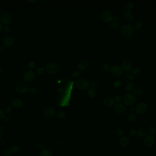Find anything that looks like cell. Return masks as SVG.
Instances as JSON below:
<instances>
[{
	"label": "cell",
	"instance_id": "obj_1",
	"mask_svg": "<svg viewBox=\"0 0 156 156\" xmlns=\"http://www.w3.org/2000/svg\"><path fill=\"white\" fill-rule=\"evenodd\" d=\"M120 31L122 35L126 38L132 37L135 33L133 26L129 24H126L122 26Z\"/></svg>",
	"mask_w": 156,
	"mask_h": 156
},
{
	"label": "cell",
	"instance_id": "obj_2",
	"mask_svg": "<svg viewBox=\"0 0 156 156\" xmlns=\"http://www.w3.org/2000/svg\"><path fill=\"white\" fill-rule=\"evenodd\" d=\"M75 85L80 90H85L89 87L90 82L86 78L84 77H80L75 81Z\"/></svg>",
	"mask_w": 156,
	"mask_h": 156
},
{
	"label": "cell",
	"instance_id": "obj_3",
	"mask_svg": "<svg viewBox=\"0 0 156 156\" xmlns=\"http://www.w3.org/2000/svg\"><path fill=\"white\" fill-rule=\"evenodd\" d=\"M123 102L125 105L128 106H131L135 104L136 102V98L133 94L128 93L124 95Z\"/></svg>",
	"mask_w": 156,
	"mask_h": 156
},
{
	"label": "cell",
	"instance_id": "obj_4",
	"mask_svg": "<svg viewBox=\"0 0 156 156\" xmlns=\"http://www.w3.org/2000/svg\"><path fill=\"white\" fill-rule=\"evenodd\" d=\"M113 17L112 13L108 10H104L101 14V19L105 23L111 22L113 19Z\"/></svg>",
	"mask_w": 156,
	"mask_h": 156
},
{
	"label": "cell",
	"instance_id": "obj_5",
	"mask_svg": "<svg viewBox=\"0 0 156 156\" xmlns=\"http://www.w3.org/2000/svg\"><path fill=\"white\" fill-rule=\"evenodd\" d=\"M59 67L57 63L52 62L46 66V70L48 74L54 75L57 73L59 71Z\"/></svg>",
	"mask_w": 156,
	"mask_h": 156
},
{
	"label": "cell",
	"instance_id": "obj_6",
	"mask_svg": "<svg viewBox=\"0 0 156 156\" xmlns=\"http://www.w3.org/2000/svg\"><path fill=\"white\" fill-rule=\"evenodd\" d=\"M35 73L34 71H28L24 73L23 78L24 81L27 82H33L35 79Z\"/></svg>",
	"mask_w": 156,
	"mask_h": 156
},
{
	"label": "cell",
	"instance_id": "obj_7",
	"mask_svg": "<svg viewBox=\"0 0 156 156\" xmlns=\"http://www.w3.org/2000/svg\"><path fill=\"white\" fill-rule=\"evenodd\" d=\"M110 71L112 74L116 77L121 76L123 73V69L119 65H114L111 68Z\"/></svg>",
	"mask_w": 156,
	"mask_h": 156
},
{
	"label": "cell",
	"instance_id": "obj_8",
	"mask_svg": "<svg viewBox=\"0 0 156 156\" xmlns=\"http://www.w3.org/2000/svg\"><path fill=\"white\" fill-rule=\"evenodd\" d=\"M11 16L8 13L4 12L0 15V22L4 25H7L11 22Z\"/></svg>",
	"mask_w": 156,
	"mask_h": 156
},
{
	"label": "cell",
	"instance_id": "obj_9",
	"mask_svg": "<svg viewBox=\"0 0 156 156\" xmlns=\"http://www.w3.org/2000/svg\"><path fill=\"white\" fill-rule=\"evenodd\" d=\"M29 87L28 84L26 83H21L17 85L16 88V90L19 94H24L28 92Z\"/></svg>",
	"mask_w": 156,
	"mask_h": 156
},
{
	"label": "cell",
	"instance_id": "obj_10",
	"mask_svg": "<svg viewBox=\"0 0 156 156\" xmlns=\"http://www.w3.org/2000/svg\"><path fill=\"white\" fill-rule=\"evenodd\" d=\"M135 110L136 113L138 114H143L145 113L147 110V104L144 103H140L136 105L135 108Z\"/></svg>",
	"mask_w": 156,
	"mask_h": 156
},
{
	"label": "cell",
	"instance_id": "obj_11",
	"mask_svg": "<svg viewBox=\"0 0 156 156\" xmlns=\"http://www.w3.org/2000/svg\"><path fill=\"white\" fill-rule=\"evenodd\" d=\"M114 110L119 114L124 113L125 112V106L121 103H117L114 105Z\"/></svg>",
	"mask_w": 156,
	"mask_h": 156
},
{
	"label": "cell",
	"instance_id": "obj_12",
	"mask_svg": "<svg viewBox=\"0 0 156 156\" xmlns=\"http://www.w3.org/2000/svg\"><path fill=\"white\" fill-rule=\"evenodd\" d=\"M55 110L54 108L52 107H47L43 110V114L45 116L49 118H52L55 115Z\"/></svg>",
	"mask_w": 156,
	"mask_h": 156
},
{
	"label": "cell",
	"instance_id": "obj_13",
	"mask_svg": "<svg viewBox=\"0 0 156 156\" xmlns=\"http://www.w3.org/2000/svg\"><path fill=\"white\" fill-rule=\"evenodd\" d=\"M122 67L125 71H131L132 68V65L131 60L127 59L124 60L122 63Z\"/></svg>",
	"mask_w": 156,
	"mask_h": 156
},
{
	"label": "cell",
	"instance_id": "obj_14",
	"mask_svg": "<svg viewBox=\"0 0 156 156\" xmlns=\"http://www.w3.org/2000/svg\"><path fill=\"white\" fill-rule=\"evenodd\" d=\"M144 142L146 146L148 147H151L154 145L155 142V140L153 136H146L144 139Z\"/></svg>",
	"mask_w": 156,
	"mask_h": 156
},
{
	"label": "cell",
	"instance_id": "obj_15",
	"mask_svg": "<svg viewBox=\"0 0 156 156\" xmlns=\"http://www.w3.org/2000/svg\"><path fill=\"white\" fill-rule=\"evenodd\" d=\"M88 62L85 60H82L78 63L77 68L80 71H84L88 68Z\"/></svg>",
	"mask_w": 156,
	"mask_h": 156
},
{
	"label": "cell",
	"instance_id": "obj_16",
	"mask_svg": "<svg viewBox=\"0 0 156 156\" xmlns=\"http://www.w3.org/2000/svg\"><path fill=\"white\" fill-rule=\"evenodd\" d=\"M23 101L21 99H14L11 101V106L13 108H20L23 106Z\"/></svg>",
	"mask_w": 156,
	"mask_h": 156
},
{
	"label": "cell",
	"instance_id": "obj_17",
	"mask_svg": "<svg viewBox=\"0 0 156 156\" xmlns=\"http://www.w3.org/2000/svg\"><path fill=\"white\" fill-rule=\"evenodd\" d=\"M123 17L124 20L127 22H131L133 20V14L130 11L126 10L123 14Z\"/></svg>",
	"mask_w": 156,
	"mask_h": 156
},
{
	"label": "cell",
	"instance_id": "obj_18",
	"mask_svg": "<svg viewBox=\"0 0 156 156\" xmlns=\"http://www.w3.org/2000/svg\"><path fill=\"white\" fill-rule=\"evenodd\" d=\"M130 141L127 136H123L120 140V144L122 148H126L129 144Z\"/></svg>",
	"mask_w": 156,
	"mask_h": 156
},
{
	"label": "cell",
	"instance_id": "obj_19",
	"mask_svg": "<svg viewBox=\"0 0 156 156\" xmlns=\"http://www.w3.org/2000/svg\"><path fill=\"white\" fill-rule=\"evenodd\" d=\"M114 99L111 98H106L103 100L104 104L107 107H111L115 104Z\"/></svg>",
	"mask_w": 156,
	"mask_h": 156
},
{
	"label": "cell",
	"instance_id": "obj_20",
	"mask_svg": "<svg viewBox=\"0 0 156 156\" xmlns=\"http://www.w3.org/2000/svg\"><path fill=\"white\" fill-rule=\"evenodd\" d=\"M14 42V40L12 37L10 36H7L5 37L3 40V44L5 46H11Z\"/></svg>",
	"mask_w": 156,
	"mask_h": 156
},
{
	"label": "cell",
	"instance_id": "obj_21",
	"mask_svg": "<svg viewBox=\"0 0 156 156\" xmlns=\"http://www.w3.org/2000/svg\"><path fill=\"white\" fill-rule=\"evenodd\" d=\"M148 131L144 129H140L137 131V135L140 137H144L148 135Z\"/></svg>",
	"mask_w": 156,
	"mask_h": 156
},
{
	"label": "cell",
	"instance_id": "obj_22",
	"mask_svg": "<svg viewBox=\"0 0 156 156\" xmlns=\"http://www.w3.org/2000/svg\"><path fill=\"white\" fill-rule=\"evenodd\" d=\"M133 93L135 95L141 96L143 93V90L141 87H136L134 89Z\"/></svg>",
	"mask_w": 156,
	"mask_h": 156
},
{
	"label": "cell",
	"instance_id": "obj_23",
	"mask_svg": "<svg viewBox=\"0 0 156 156\" xmlns=\"http://www.w3.org/2000/svg\"><path fill=\"white\" fill-rule=\"evenodd\" d=\"M96 92L94 88H91L88 89V96L91 98H93L96 96Z\"/></svg>",
	"mask_w": 156,
	"mask_h": 156
},
{
	"label": "cell",
	"instance_id": "obj_24",
	"mask_svg": "<svg viewBox=\"0 0 156 156\" xmlns=\"http://www.w3.org/2000/svg\"><path fill=\"white\" fill-rule=\"evenodd\" d=\"M141 71L140 69L135 68H133L131 71V74L134 77H137V76H139L141 74Z\"/></svg>",
	"mask_w": 156,
	"mask_h": 156
},
{
	"label": "cell",
	"instance_id": "obj_25",
	"mask_svg": "<svg viewBox=\"0 0 156 156\" xmlns=\"http://www.w3.org/2000/svg\"><path fill=\"white\" fill-rule=\"evenodd\" d=\"M125 88L128 92H130L133 91L134 89V85L133 83L131 82H128L125 86Z\"/></svg>",
	"mask_w": 156,
	"mask_h": 156
},
{
	"label": "cell",
	"instance_id": "obj_26",
	"mask_svg": "<svg viewBox=\"0 0 156 156\" xmlns=\"http://www.w3.org/2000/svg\"><path fill=\"white\" fill-rule=\"evenodd\" d=\"M40 156H53L51 151L48 149H44L42 151Z\"/></svg>",
	"mask_w": 156,
	"mask_h": 156
},
{
	"label": "cell",
	"instance_id": "obj_27",
	"mask_svg": "<svg viewBox=\"0 0 156 156\" xmlns=\"http://www.w3.org/2000/svg\"><path fill=\"white\" fill-rule=\"evenodd\" d=\"M124 78L126 81H132L135 79V77L130 73H125L124 75Z\"/></svg>",
	"mask_w": 156,
	"mask_h": 156
},
{
	"label": "cell",
	"instance_id": "obj_28",
	"mask_svg": "<svg viewBox=\"0 0 156 156\" xmlns=\"http://www.w3.org/2000/svg\"><path fill=\"white\" fill-rule=\"evenodd\" d=\"M136 113L134 112L131 113L128 115V119L131 122H133L134 121H135L136 119Z\"/></svg>",
	"mask_w": 156,
	"mask_h": 156
},
{
	"label": "cell",
	"instance_id": "obj_29",
	"mask_svg": "<svg viewBox=\"0 0 156 156\" xmlns=\"http://www.w3.org/2000/svg\"><path fill=\"white\" fill-rule=\"evenodd\" d=\"M11 149L9 148H6L2 152V156H10L11 155Z\"/></svg>",
	"mask_w": 156,
	"mask_h": 156
},
{
	"label": "cell",
	"instance_id": "obj_30",
	"mask_svg": "<svg viewBox=\"0 0 156 156\" xmlns=\"http://www.w3.org/2000/svg\"><path fill=\"white\" fill-rule=\"evenodd\" d=\"M10 149L12 153H16L19 151V147L17 145H13L11 147Z\"/></svg>",
	"mask_w": 156,
	"mask_h": 156
},
{
	"label": "cell",
	"instance_id": "obj_31",
	"mask_svg": "<svg viewBox=\"0 0 156 156\" xmlns=\"http://www.w3.org/2000/svg\"><path fill=\"white\" fill-rule=\"evenodd\" d=\"M111 27L113 29L116 30L119 28V23L116 21H112L111 23Z\"/></svg>",
	"mask_w": 156,
	"mask_h": 156
},
{
	"label": "cell",
	"instance_id": "obj_32",
	"mask_svg": "<svg viewBox=\"0 0 156 156\" xmlns=\"http://www.w3.org/2000/svg\"><path fill=\"white\" fill-rule=\"evenodd\" d=\"M57 116L60 119H63L65 117V113L63 111H60L57 113Z\"/></svg>",
	"mask_w": 156,
	"mask_h": 156
},
{
	"label": "cell",
	"instance_id": "obj_33",
	"mask_svg": "<svg viewBox=\"0 0 156 156\" xmlns=\"http://www.w3.org/2000/svg\"><path fill=\"white\" fill-rule=\"evenodd\" d=\"M80 76V72L79 71H74L72 74V77L74 79H78Z\"/></svg>",
	"mask_w": 156,
	"mask_h": 156
},
{
	"label": "cell",
	"instance_id": "obj_34",
	"mask_svg": "<svg viewBox=\"0 0 156 156\" xmlns=\"http://www.w3.org/2000/svg\"><path fill=\"white\" fill-rule=\"evenodd\" d=\"M102 68L105 71H111V68L110 67V65L107 63H104L102 64Z\"/></svg>",
	"mask_w": 156,
	"mask_h": 156
},
{
	"label": "cell",
	"instance_id": "obj_35",
	"mask_svg": "<svg viewBox=\"0 0 156 156\" xmlns=\"http://www.w3.org/2000/svg\"><path fill=\"white\" fill-rule=\"evenodd\" d=\"M36 66V64L34 61L31 60V61H29L28 63V67L30 69L33 70V69H34V68H35Z\"/></svg>",
	"mask_w": 156,
	"mask_h": 156
},
{
	"label": "cell",
	"instance_id": "obj_36",
	"mask_svg": "<svg viewBox=\"0 0 156 156\" xmlns=\"http://www.w3.org/2000/svg\"><path fill=\"white\" fill-rule=\"evenodd\" d=\"M148 132L151 136H153L156 134V129H155V128L151 126L149 128Z\"/></svg>",
	"mask_w": 156,
	"mask_h": 156
},
{
	"label": "cell",
	"instance_id": "obj_37",
	"mask_svg": "<svg viewBox=\"0 0 156 156\" xmlns=\"http://www.w3.org/2000/svg\"><path fill=\"white\" fill-rule=\"evenodd\" d=\"M143 27V23L141 21H138L135 24V28L136 30H139L142 29Z\"/></svg>",
	"mask_w": 156,
	"mask_h": 156
},
{
	"label": "cell",
	"instance_id": "obj_38",
	"mask_svg": "<svg viewBox=\"0 0 156 156\" xmlns=\"http://www.w3.org/2000/svg\"><path fill=\"white\" fill-rule=\"evenodd\" d=\"M116 134L117 136L120 137H122L124 135V131L122 129L119 128L117 129L116 131Z\"/></svg>",
	"mask_w": 156,
	"mask_h": 156
},
{
	"label": "cell",
	"instance_id": "obj_39",
	"mask_svg": "<svg viewBox=\"0 0 156 156\" xmlns=\"http://www.w3.org/2000/svg\"><path fill=\"white\" fill-rule=\"evenodd\" d=\"M6 115L5 111L2 109L0 108V119H4L6 117Z\"/></svg>",
	"mask_w": 156,
	"mask_h": 156
},
{
	"label": "cell",
	"instance_id": "obj_40",
	"mask_svg": "<svg viewBox=\"0 0 156 156\" xmlns=\"http://www.w3.org/2000/svg\"><path fill=\"white\" fill-rule=\"evenodd\" d=\"M13 108L11 106H11L9 105L5 108V111L6 113L8 114V113H11L12 112V111H13Z\"/></svg>",
	"mask_w": 156,
	"mask_h": 156
},
{
	"label": "cell",
	"instance_id": "obj_41",
	"mask_svg": "<svg viewBox=\"0 0 156 156\" xmlns=\"http://www.w3.org/2000/svg\"><path fill=\"white\" fill-rule=\"evenodd\" d=\"M134 5L133 3L132 2H129L127 4V5H126V8L127 9V10L128 11H130L131 10H132V9L133 8Z\"/></svg>",
	"mask_w": 156,
	"mask_h": 156
},
{
	"label": "cell",
	"instance_id": "obj_42",
	"mask_svg": "<svg viewBox=\"0 0 156 156\" xmlns=\"http://www.w3.org/2000/svg\"><path fill=\"white\" fill-rule=\"evenodd\" d=\"M36 72H37V74L38 75H42L44 73L45 69L43 67H40L37 68Z\"/></svg>",
	"mask_w": 156,
	"mask_h": 156
},
{
	"label": "cell",
	"instance_id": "obj_43",
	"mask_svg": "<svg viewBox=\"0 0 156 156\" xmlns=\"http://www.w3.org/2000/svg\"><path fill=\"white\" fill-rule=\"evenodd\" d=\"M123 99V97L121 95H117L116 96V97L115 98V102L117 103H120V102H121L122 101V100Z\"/></svg>",
	"mask_w": 156,
	"mask_h": 156
},
{
	"label": "cell",
	"instance_id": "obj_44",
	"mask_svg": "<svg viewBox=\"0 0 156 156\" xmlns=\"http://www.w3.org/2000/svg\"><path fill=\"white\" fill-rule=\"evenodd\" d=\"M129 134L131 136H135L137 134V131L135 129H132L129 131Z\"/></svg>",
	"mask_w": 156,
	"mask_h": 156
},
{
	"label": "cell",
	"instance_id": "obj_45",
	"mask_svg": "<svg viewBox=\"0 0 156 156\" xmlns=\"http://www.w3.org/2000/svg\"><path fill=\"white\" fill-rule=\"evenodd\" d=\"M122 84V82L120 81H117L113 83V86L116 88H118Z\"/></svg>",
	"mask_w": 156,
	"mask_h": 156
},
{
	"label": "cell",
	"instance_id": "obj_46",
	"mask_svg": "<svg viewBox=\"0 0 156 156\" xmlns=\"http://www.w3.org/2000/svg\"><path fill=\"white\" fill-rule=\"evenodd\" d=\"M30 91L32 94H37L38 92L37 89L36 88H34V87H32V88H30Z\"/></svg>",
	"mask_w": 156,
	"mask_h": 156
},
{
	"label": "cell",
	"instance_id": "obj_47",
	"mask_svg": "<svg viewBox=\"0 0 156 156\" xmlns=\"http://www.w3.org/2000/svg\"><path fill=\"white\" fill-rule=\"evenodd\" d=\"M4 31L7 34H8L11 32V28L7 26H6L4 28Z\"/></svg>",
	"mask_w": 156,
	"mask_h": 156
},
{
	"label": "cell",
	"instance_id": "obj_48",
	"mask_svg": "<svg viewBox=\"0 0 156 156\" xmlns=\"http://www.w3.org/2000/svg\"><path fill=\"white\" fill-rule=\"evenodd\" d=\"M4 119V121L6 123H9L11 121V119L9 117L6 116Z\"/></svg>",
	"mask_w": 156,
	"mask_h": 156
},
{
	"label": "cell",
	"instance_id": "obj_49",
	"mask_svg": "<svg viewBox=\"0 0 156 156\" xmlns=\"http://www.w3.org/2000/svg\"><path fill=\"white\" fill-rule=\"evenodd\" d=\"M0 145L2 147H5L6 146V142H5L4 141H0Z\"/></svg>",
	"mask_w": 156,
	"mask_h": 156
},
{
	"label": "cell",
	"instance_id": "obj_50",
	"mask_svg": "<svg viewBox=\"0 0 156 156\" xmlns=\"http://www.w3.org/2000/svg\"><path fill=\"white\" fill-rule=\"evenodd\" d=\"M5 49H6V46H1L0 47V51H4L5 50Z\"/></svg>",
	"mask_w": 156,
	"mask_h": 156
},
{
	"label": "cell",
	"instance_id": "obj_51",
	"mask_svg": "<svg viewBox=\"0 0 156 156\" xmlns=\"http://www.w3.org/2000/svg\"><path fill=\"white\" fill-rule=\"evenodd\" d=\"M113 19H114L115 21L117 22V21H119L120 19L119 17L118 16H115L113 17Z\"/></svg>",
	"mask_w": 156,
	"mask_h": 156
},
{
	"label": "cell",
	"instance_id": "obj_52",
	"mask_svg": "<svg viewBox=\"0 0 156 156\" xmlns=\"http://www.w3.org/2000/svg\"><path fill=\"white\" fill-rule=\"evenodd\" d=\"M4 128L3 126H1V125H0V132H2V131H4Z\"/></svg>",
	"mask_w": 156,
	"mask_h": 156
},
{
	"label": "cell",
	"instance_id": "obj_53",
	"mask_svg": "<svg viewBox=\"0 0 156 156\" xmlns=\"http://www.w3.org/2000/svg\"><path fill=\"white\" fill-rule=\"evenodd\" d=\"M130 110L131 111V112H133L134 111H135V108L131 107V108H130Z\"/></svg>",
	"mask_w": 156,
	"mask_h": 156
},
{
	"label": "cell",
	"instance_id": "obj_54",
	"mask_svg": "<svg viewBox=\"0 0 156 156\" xmlns=\"http://www.w3.org/2000/svg\"><path fill=\"white\" fill-rule=\"evenodd\" d=\"M2 29H3V27H2V25H1V24H0V32L1 31Z\"/></svg>",
	"mask_w": 156,
	"mask_h": 156
},
{
	"label": "cell",
	"instance_id": "obj_55",
	"mask_svg": "<svg viewBox=\"0 0 156 156\" xmlns=\"http://www.w3.org/2000/svg\"><path fill=\"white\" fill-rule=\"evenodd\" d=\"M29 2H31V3H33V2H35L36 1V0H29Z\"/></svg>",
	"mask_w": 156,
	"mask_h": 156
},
{
	"label": "cell",
	"instance_id": "obj_56",
	"mask_svg": "<svg viewBox=\"0 0 156 156\" xmlns=\"http://www.w3.org/2000/svg\"><path fill=\"white\" fill-rule=\"evenodd\" d=\"M2 135L1 132H0V139H1V138H2Z\"/></svg>",
	"mask_w": 156,
	"mask_h": 156
},
{
	"label": "cell",
	"instance_id": "obj_57",
	"mask_svg": "<svg viewBox=\"0 0 156 156\" xmlns=\"http://www.w3.org/2000/svg\"><path fill=\"white\" fill-rule=\"evenodd\" d=\"M2 72V69L1 68V67H0V74H1Z\"/></svg>",
	"mask_w": 156,
	"mask_h": 156
},
{
	"label": "cell",
	"instance_id": "obj_58",
	"mask_svg": "<svg viewBox=\"0 0 156 156\" xmlns=\"http://www.w3.org/2000/svg\"></svg>",
	"mask_w": 156,
	"mask_h": 156
}]
</instances>
